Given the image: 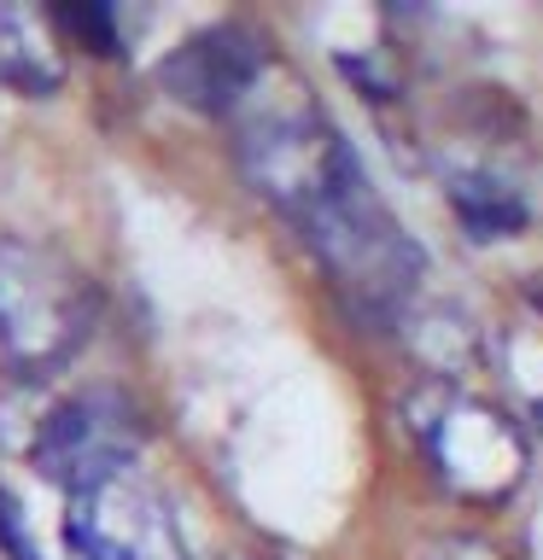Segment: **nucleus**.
Returning a JSON list of instances; mask_svg holds the SVG:
<instances>
[{
    "label": "nucleus",
    "mask_w": 543,
    "mask_h": 560,
    "mask_svg": "<svg viewBox=\"0 0 543 560\" xmlns=\"http://www.w3.org/2000/svg\"><path fill=\"white\" fill-rule=\"evenodd\" d=\"M228 129H234L245 182L280 205V217L310 245L333 292L368 322H403L427 275V257L374 192L350 140L310 100V88L275 59L228 117Z\"/></svg>",
    "instance_id": "1"
},
{
    "label": "nucleus",
    "mask_w": 543,
    "mask_h": 560,
    "mask_svg": "<svg viewBox=\"0 0 543 560\" xmlns=\"http://www.w3.org/2000/svg\"><path fill=\"white\" fill-rule=\"evenodd\" d=\"M140 444H147L140 402L129 392H117V385H94V392L53 402L42 427H35L30 455L42 467V479L65 485L77 497V490H94L105 479H117V472H129Z\"/></svg>",
    "instance_id": "4"
},
{
    "label": "nucleus",
    "mask_w": 543,
    "mask_h": 560,
    "mask_svg": "<svg viewBox=\"0 0 543 560\" xmlns=\"http://www.w3.org/2000/svg\"><path fill=\"white\" fill-rule=\"evenodd\" d=\"M444 199L455 210V222L467 228V240H515L520 228L532 222L525 192L490 164H450Z\"/></svg>",
    "instance_id": "8"
},
{
    "label": "nucleus",
    "mask_w": 543,
    "mask_h": 560,
    "mask_svg": "<svg viewBox=\"0 0 543 560\" xmlns=\"http://www.w3.org/2000/svg\"><path fill=\"white\" fill-rule=\"evenodd\" d=\"M0 542H7L18 560H35L30 537H24V520H18V497H12V490H0Z\"/></svg>",
    "instance_id": "10"
},
{
    "label": "nucleus",
    "mask_w": 543,
    "mask_h": 560,
    "mask_svg": "<svg viewBox=\"0 0 543 560\" xmlns=\"http://www.w3.org/2000/svg\"><path fill=\"white\" fill-rule=\"evenodd\" d=\"M532 420H538V432H543V402H538V415H532Z\"/></svg>",
    "instance_id": "12"
},
{
    "label": "nucleus",
    "mask_w": 543,
    "mask_h": 560,
    "mask_svg": "<svg viewBox=\"0 0 543 560\" xmlns=\"http://www.w3.org/2000/svg\"><path fill=\"white\" fill-rule=\"evenodd\" d=\"M65 542L70 560H193L170 497L135 467L70 497Z\"/></svg>",
    "instance_id": "5"
},
{
    "label": "nucleus",
    "mask_w": 543,
    "mask_h": 560,
    "mask_svg": "<svg viewBox=\"0 0 543 560\" xmlns=\"http://www.w3.org/2000/svg\"><path fill=\"white\" fill-rule=\"evenodd\" d=\"M53 30L65 35V47H88L100 59H117L123 35H117V12L100 7V0H70V7H47Z\"/></svg>",
    "instance_id": "9"
},
{
    "label": "nucleus",
    "mask_w": 543,
    "mask_h": 560,
    "mask_svg": "<svg viewBox=\"0 0 543 560\" xmlns=\"http://www.w3.org/2000/svg\"><path fill=\"white\" fill-rule=\"evenodd\" d=\"M427 560H502V549L485 537H450V542H438Z\"/></svg>",
    "instance_id": "11"
},
{
    "label": "nucleus",
    "mask_w": 543,
    "mask_h": 560,
    "mask_svg": "<svg viewBox=\"0 0 543 560\" xmlns=\"http://www.w3.org/2000/svg\"><path fill=\"white\" fill-rule=\"evenodd\" d=\"M275 65L269 42L245 24H210L199 35H187L182 47L158 65V82L175 105L205 117H234L240 100L263 82V70Z\"/></svg>",
    "instance_id": "6"
},
{
    "label": "nucleus",
    "mask_w": 543,
    "mask_h": 560,
    "mask_svg": "<svg viewBox=\"0 0 543 560\" xmlns=\"http://www.w3.org/2000/svg\"><path fill=\"white\" fill-rule=\"evenodd\" d=\"M100 322V292L59 245L0 234V362L24 380L65 368Z\"/></svg>",
    "instance_id": "2"
},
{
    "label": "nucleus",
    "mask_w": 543,
    "mask_h": 560,
    "mask_svg": "<svg viewBox=\"0 0 543 560\" xmlns=\"http://www.w3.org/2000/svg\"><path fill=\"white\" fill-rule=\"evenodd\" d=\"M0 88L24 100H47L65 88V35L53 30L47 7L0 0Z\"/></svg>",
    "instance_id": "7"
},
{
    "label": "nucleus",
    "mask_w": 543,
    "mask_h": 560,
    "mask_svg": "<svg viewBox=\"0 0 543 560\" xmlns=\"http://www.w3.org/2000/svg\"><path fill=\"white\" fill-rule=\"evenodd\" d=\"M420 450H427L432 479L462 502H502L525 479V438L497 402L432 385L420 402H409Z\"/></svg>",
    "instance_id": "3"
}]
</instances>
